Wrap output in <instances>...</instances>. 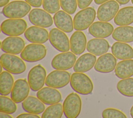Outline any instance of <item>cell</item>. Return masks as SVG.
Segmentation results:
<instances>
[{
  "label": "cell",
  "mask_w": 133,
  "mask_h": 118,
  "mask_svg": "<svg viewBox=\"0 0 133 118\" xmlns=\"http://www.w3.org/2000/svg\"><path fill=\"white\" fill-rule=\"evenodd\" d=\"M70 86L76 93L87 95L90 94L93 90V84L90 78L86 74L81 72L72 74L70 78Z\"/></svg>",
  "instance_id": "cell-1"
},
{
  "label": "cell",
  "mask_w": 133,
  "mask_h": 118,
  "mask_svg": "<svg viewBox=\"0 0 133 118\" xmlns=\"http://www.w3.org/2000/svg\"><path fill=\"white\" fill-rule=\"evenodd\" d=\"M31 5L22 1H12L3 8V15L10 19H19L25 16L31 10Z\"/></svg>",
  "instance_id": "cell-2"
},
{
  "label": "cell",
  "mask_w": 133,
  "mask_h": 118,
  "mask_svg": "<svg viewBox=\"0 0 133 118\" xmlns=\"http://www.w3.org/2000/svg\"><path fill=\"white\" fill-rule=\"evenodd\" d=\"M1 64L7 71L14 74H20L26 70L22 59L10 54H3L1 56Z\"/></svg>",
  "instance_id": "cell-3"
},
{
  "label": "cell",
  "mask_w": 133,
  "mask_h": 118,
  "mask_svg": "<svg viewBox=\"0 0 133 118\" xmlns=\"http://www.w3.org/2000/svg\"><path fill=\"white\" fill-rule=\"evenodd\" d=\"M96 11L92 7H87L79 11L73 19L75 30L83 31L88 28L96 18Z\"/></svg>",
  "instance_id": "cell-4"
},
{
  "label": "cell",
  "mask_w": 133,
  "mask_h": 118,
  "mask_svg": "<svg viewBox=\"0 0 133 118\" xmlns=\"http://www.w3.org/2000/svg\"><path fill=\"white\" fill-rule=\"evenodd\" d=\"M47 53L46 47L42 44L32 43L26 45L20 54L21 58L29 62H35L44 59Z\"/></svg>",
  "instance_id": "cell-5"
},
{
  "label": "cell",
  "mask_w": 133,
  "mask_h": 118,
  "mask_svg": "<svg viewBox=\"0 0 133 118\" xmlns=\"http://www.w3.org/2000/svg\"><path fill=\"white\" fill-rule=\"evenodd\" d=\"M2 32L8 36H17L26 30L27 23L22 19H9L4 20L1 25Z\"/></svg>",
  "instance_id": "cell-6"
},
{
  "label": "cell",
  "mask_w": 133,
  "mask_h": 118,
  "mask_svg": "<svg viewBox=\"0 0 133 118\" xmlns=\"http://www.w3.org/2000/svg\"><path fill=\"white\" fill-rule=\"evenodd\" d=\"M46 76V70L42 65L33 67L28 75V82L32 90L36 91L41 89L45 83Z\"/></svg>",
  "instance_id": "cell-7"
},
{
  "label": "cell",
  "mask_w": 133,
  "mask_h": 118,
  "mask_svg": "<svg viewBox=\"0 0 133 118\" xmlns=\"http://www.w3.org/2000/svg\"><path fill=\"white\" fill-rule=\"evenodd\" d=\"M82 101L80 97L76 93L70 94L63 103V113L67 118H75L80 114Z\"/></svg>",
  "instance_id": "cell-8"
},
{
  "label": "cell",
  "mask_w": 133,
  "mask_h": 118,
  "mask_svg": "<svg viewBox=\"0 0 133 118\" xmlns=\"http://www.w3.org/2000/svg\"><path fill=\"white\" fill-rule=\"evenodd\" d=\"M49 40L51 45L59 51L66 52L70 48L67 35L59 29L53 28L50 31Z\"/></svg>",
  "instance_id": "cell-9"
},
{
  "label": "cell",
  "mask_w": 133,
  "mask_h": 118,
  "mask_svg": "<svg viewBox=\"0 0 133 118\" xmlns=\"http://www.w3.org/2000/svg\"><path fill=\"white\" fill-rule=\"evenodd\" d=\"M70 74L63 70H55L46 77L45 84L54 88H61L67 85L70 81Z\"/></svg>",
  "instance_id": "cell-10"
},
{
  "label": "cell",
  "mask_w": 133,
  "mask_h": 118,
  "mask_svg": "<svg viewBox=\"0 0 133 118\" xmlns=\"http://www.w3.org/2000/svg\"><path fill=\"white\" fill-rule=\"evenodd\" d=\"M76 60V57L72 52H62L55 56L51 64L52 67L58 70H67L72 68Z\"/></svg>",
  "instance_id": "cell-11"
},
{
  "label": "cell",
  "mask_w": 133,
  "mask_h": 118,
  "mask_svg": "<svg viewBox=\"0 0 133 118\" xmlns=\"http://www.w3.org/2000/svg\"><path fill=\"white\" fill-rule=\"evenodd\" d=\"M29 19L31 23L42 28H48L52 25L53 20L50 15L45 10L34 8L29 15Z\"/></svg>",
  "instance_id": "cell-12"
},
{
  "label": "cell",
  "mask_w": 133,
  "mask_h": 118,
  "mask_svg": "<svg viewBox=\"0 0 133 118\" xmlns=\"http://www.w3.org/2000/svg\"><path fill=\"white\" fill-rule=\"evenodd\" d=\"M118 9L119 5L116 1H109L98 7L97 13V18L101 21H109L116 16Z\"/></svg>",
  "instance_id": "cell-13"
},
{
  "label": "cell",
  "mask_w": 133,
  "mask_h": 118,
  "mask_svg": "<svg viewBox=\"0 0 133 118\" xmlns=\"http://www.w3.org/2000/svg\"><path fill=\"white\" fill-rule=\"evenodd\" d=\"M30 92V86L25 79H18L14 84L10 93L11 98L17 103L24 100Z\"/></svg>",
  "instance_id": "cell-14"
},
{
  "label": "cell",
  "mask_w": 133,
  "mask_h": 118,
  "mask_svg": "<svg viewBox=\"0 0 133 118\" xmlns=\"http://www.w3.org/2000/svg\"><path fill=\"white\" fill-rule=\"evenodd\" d=\"M25 46L24 40L17 36H9L4 39L1 43V49L6 53L17 55L21 53Z\"/></svg>",
  "instance_id": "cell-15"
},
{
  "label": "cell",
  "mask_w": 133,
  "mask_h": 118,
  "mask_svg": "<svg viewBox=\"0 0 133 118\" xmlns=\"http://www.w3.org/2000/svg\"><path fill=\"white\" fill-rule=\"evenodd\" d=\"M116 62V59L113 54H104L98 58L94 65V69L100 73H110L115 69Z\"/></svg>",
  "instance_id": "cell-16"
},
{
  "label": "cell",
  "mask_w": 133,
  "mask_h": 118,
  "mask_svg": "<svg viewBox=\"0 0 133 118\" xmlns=\"http://www.w3.org/2000/svg\"><path fill=\"white\" fill-rule=\"evenodd\" d=\"M24 36L28 41L32 43L43 44L48 41L49 34L46 29L42 27L32 26L25 30Z\"/></svg>",
  "instance_id": "cell-17"
},
{
  "label": "cell",
  "mask_w": 133,
  "mask_h": 118,
  "mask_svg": "<svg viewBox=\"0 0 133 118\" xmlns=\"http://www.w3.org/2000/svg\"><path fill=\"white\" fill-rule=\"evenodd\" d=\"M36 96L44 104L48 105L59 103L62 98L61 95L58 90L48 86L38 90Z\"/></svg>",
  "instance_id": "cell-18"
},
{
  "label": "cell",
  "mask_w": 133,
  "mask_h": 118,
  "mask_svg": "<svg viewBox=\"0 0 133 118\" xmlns=\"http://www.w3.org/2000/svg\"><path fill=\"white\" fill-rule=\"evenodd\" d=\"M114 30L113 25L110 23L97 21L91 24L88 29L89 33L96 38H104L110 36Z\"/></svg>",
  "instance_id": "cell-19"
},
{
  "label": "cell",
  "mask_w": 133,
  "mask_h": 118,
  "mask_svg": "<svg viewBox=\"0 0 133 118\" xmlns=\"http://www.w3.org/2000/svg\"><path fill=\"white\" fill-rule=\"evenodd\" d=\"M53 19L57 28L61 31L70 33L73 30V22L71 17L65 11L59 10L55 13Z\"/></svg>",
  "instance_id": "cell-20"
},
{
  "label": "cell",
  "mask_w": 133,
  "mask_h": 118,
  "mask_svg": "<svg viewBox=\"0 0 133 118\" xmlns=\"http://www.w3.org/2000/svg\"><path fill=\"white\" fill-rule=\"evenodd\" d=\"M96 62V56L91 53H86L81 56L76 61L73 70L75 72L84 73L91 70Z\"/></svg>",
  "instance_id": "cell-21"
},
{
  "label": "cell",
  "mask_w": 133,
  "mask_h": 118,
  "mask_svg": "<svg viewBox=\"0 0 133 118\" xmlns=\"http://www.w3.org/2000/svg\"><path fill=\"white\" fill-rule=\"evenodd\" d=\"M85 35L81 31L74 32L70 39L71 51L75 55H80L85 50L87 46Z\"/></svg>",
  "instance_id": "cell-22"
},
{
  "label": "cell",
  "mask_w": 133,
  "mask_h": 118,
  "mask_svg": "<svg viewBox=\"0 0 133 118\" xmlns=\"http://www.w3.org/2000/svg\"><path fill=\"white\" fill-rule=\"evenodd\" d=\"M110 45L108 42L104 39L96 38L90 40L86 46V49L90 53L97 56H101L109 50Z\"/></svg>",
  "instance_id": "cell-23"
},
{
  "label": "cell",
  "mask_w": 133,
  "mask_h": 118,
  "mask_svg": "<svg viewBox=\"0 0 133 118\" xmlns=\"http://www.w3.org/2000/svg\"><path fill=\"white\" fill-rule=\"evenodd\" d=\"M112 54L120 60L130 59L133 58V49L127 44L117 42L111 47Z\"/></svg>",
  "instance_id": "cell-24"
},
{
  "label": "cell",
  "mask_w": 133,
  "mask_h": 118,
  "mask_svg": "<svg viewBox=\"0 0 133 118\" xmlns=\"http://www.w3.org/2000/svg\"><path fill=\"white\" fill-rule=\"evenodd\" d=\"M22 107L25 111L35 114H41L45 110L44 103L38 98L33 96L28 97L23 100Z\"/></svg>",
  "instance_id": "cell-25"
},
{
  "label": "cell",
  "mask_w": 133,
  "mask_h": 118,
  "mask_svg": "<svg viewBox=\"0 0 133 118\" xmlns=\"http://www.w3.org/2000/svg\"><path fill=\"white\" fill-rule=\"evenodd\" d=\"M112 36L117 42L130 43L133 42V27L130 26H120L113 32Z\"/></svg>",
  "instance_id": "cell-26"
},
{
  "label": "cell",
  "mask_w": 133,
  "mask_h": 118,
  "mask_svg": "<svg viewBox=\"0 0 133 118\" xmlns=\"http://www.w3.org/2000/svg\"><path fill=\"white\" fill-rule=\"evenodd\" d=\"M114 22L119 26H126L133 23V6L121 9L115 16Z\"/></svg>",
  "instance_id": "cell-27"
},
{
  "label": "cell",
  "mask_w": 133,
  "mask_h": 118,
  "mask_svg": "<svg viewBox=\"0 0 133 118\" xmlns=\"http://www.w3.org/2000/svg\"><path fill=\"white\" fill-rule=\"evenodd\" d=\"M114 72L119 78L131 77L133 75V60L126 59L119 62L116 65Z\"/></svg>",
  "instance_id": "cell-28"
},
{
  "label": "cell",
  "mask_w": 133,
  "mask_h": 118,
  "mask_svg": "<svg viewBox=\"0 0 133 118\" xmlns=\"http://www.w3.org/2000/svg\"><path fill=\"white\" fill-rule=\"evenodd\" d=\"M14 80L12 76L8 71H3L0 75V94L7 96L11 93Z\"/></svg>",
  "instance_id": "cell-29"
},
{
  "label": "cell",
  "mask_w": 133,
  "mask_h": 118,
  "mask_svg": "<svg viewBox=\"0 0 133 118\" xmlns=\"http://www.w3.org/2000/svg\"><path fill=\"white\" fill-rule=\"evenodd\" d=\"M116 87L122 95L127 97H133V78L122 79L117 83Z\"/></svg>",
  "instance_id": "cell-30"
},
{
  "label": "cell",
  "mask_w": 133,
  "mask_h": 118,
  "mask_svg": "<svg viewBox=\"0 0 133 118\" xmlns=\"http://www.w3.org/2000/svg\"><path fill=\"white\" fill-rule=\"evenodd\" d=\"M63 112V106L61 103H57L51 104L43 112L42 118H60Z\"/></svg>",
  "instance_id": "cell-31"
},
{
  "label": "cell",
  "mask_w": 133,
  "mask_h": 118,
  "mask_svg": "<svg viewBox=\"0 0 133 118\" xmlns=\"http://www.w3.org/2000/svg\"><path fill=\"white\" fill-rule=\"evenodd\" d=\"M1 101V112L8 113L12 114L17 110V106L16 102L11 98L1 95L0 97Z\"/></svg>",
  "instance_id": "cell-32"
},
{
  "label": "cell",
  "mask_w": 133,
  "mask_h": 118,
  "mask_svg": "<svg viewBox=\"0 0 133 118\" xmlns=\"http://www.w3.org/2000/svg\"><path fill=\"white\" fill-rule=\"evenodd\" d=\"M44 9L50 14H54L60 9L59 0H43Z\"/></svg>",
  "instance_id": "cell-33"
},
{
  "label": "cell",
  "mask_w": 133,
  "mask_h": 118,
  "mask_svg": "<svg viewBox=\"0 0 133 118\" xmlns=\"http://www.w3.org/2000/svg\"><path fill=\"white\" fill-rule=\"evenodd\" d=\"M62 9L69 14H73L77 8V0H59Z\"/></svg>",
  "instance_id": "cell-34"
},
{
  "label": "cell",
  "mask_w": 133,
  "mask_h": 118,
  "mask_svg": "<svg viewBox=\"0 0 133 118\" xmlns=\"http://www.w3.org/2000/svg\"><path fill=\"white\" fill-rule=\"evenodd\" d=\"M103 118H126V115L121 111L113 108H108L102 113Z\"/></svg>",
  "instance_id": "cell-35"
},
{
  "label": "cell",
  "mask_w": 133,
  "mask_h": 118,
  "mask_svg": "<svg viewBox=\"0 0 133 118\" xmlns=\"http://www.w3.org/2000/svg\"><path fill=\"white\" fill-rule=\"evenodd\" d=\"M92 0H77V5L80 9L87 8L92 2Z\"/></svg>",
  "instance_id": "cell-36"
},
{
  "label": "cell",
  "mask_w": 133,
  "mask_h": 118,
  "mask_svg": "<svg viewBox=\"0 0 133 118\" xmlns=\"http://www.w3.org/2000/svg\"><path fill=\"white\" fill-rule=\"evenodd\" d=\"M25 1L34 7H39L43 3V0H25Z\"/></svg>",
  "instance_id": "cell-37"
},
{
  "label": "cell",
  "mask_w": 133,
  "mask_h": 118,
  "mask_svg": "<svg viewBox=\"0 0 133 118\" xmlns=\"http://www.w3.org/2000/svg\"><path fill=\"white\" fill-rule=\"evenodd\" d=\"M17 118H39L40 117L37 115V114H33L31 113H22L21 114H19L17 116Z\"/></svg>",
  "instance_id": "cell-38"
},
{
  "label": "cell",
  "mask_w": 133,
  "mask_h": 118,
  "mask_svg": "<svg viewBox=\"0 0 133 118\" xmlns=\"http://www.w3.org/2000/svg\"><path fill=\"white\" fill-rule=\"evenodd\" d=\"M0 117L1 118H5V117H6V118H12V117L11 116H10L9 115V114L1 112Z\"/></svg>",
  "instance_id": "cell-39"
},
{
  "label": "cell",
  "mask_w": 133,
  "mask_h": 118,
  "mask_svg": "<svg viewBox=\"0 0 133 118\" xmlns=\"http://www.w3.org/2000/svg\"><path fill=\"white\" fill-rule=\"evenodd\" d=\"M9 0H0V7H2L8 4Z\"/></svg>",
  "instance_id": "cell-40"
},
{
  "label": "cell",
  "mask_w": 133,
  "mask_h": 118,
  "mask_svg": "<svg viewBox=\"0 0 133 118\" xmlns=\"http://www.w3.org/2000/svg\"><path fill=\"white\" fill-rule=\"evenodd\" d=\"M117 3L121 5H125L127 4L130 0H116Z\"/></svg>",
  "instance_id": "cell-41"
},
{
  "label": "cell",
  "mask_w": 133,
  "mask_h": 118,
  "mask_svg": "<svg viewBox=\"0 0 133 118\" xmlns=\"http://www.w3.org/2000/svg\"><path fill=\"white\" fill-rule=\"evenodd\" d=\"M107 1H108V0H94L95 3L97 5L102 4Z\"/></svg>",
  "instance_id": "cell-42"
},
{
  "label": "cell",
  "mask_w": 133,
  "mask_h": 118,
  "mask_svg": "<svg viewBox=\"0 0 133 118\" xmlns=\"http://www.w3.org/2000/svg\"><path fill=\"white\" fill-rule=\"evenodd\" d=\"M130 115H131V117H133V106H132V107L130 109Z\"/></svg>",
  "instance_id": "cell-43"
},
{
  "label": "cell",
  "mask_w": 133,
  "mask_h": 118,
  "mask_svg": "<svg viewBox=\"0 0 133 118\" xmlns=\"http://www.w3.org/2000/svg\"><path fill=\"white\" fill-rule=\"evenodd\" d=\"M131 3H132V4H133V0H131Z\"/></svg>",
  "instance_id": "cell-44"
}]
</instances>
